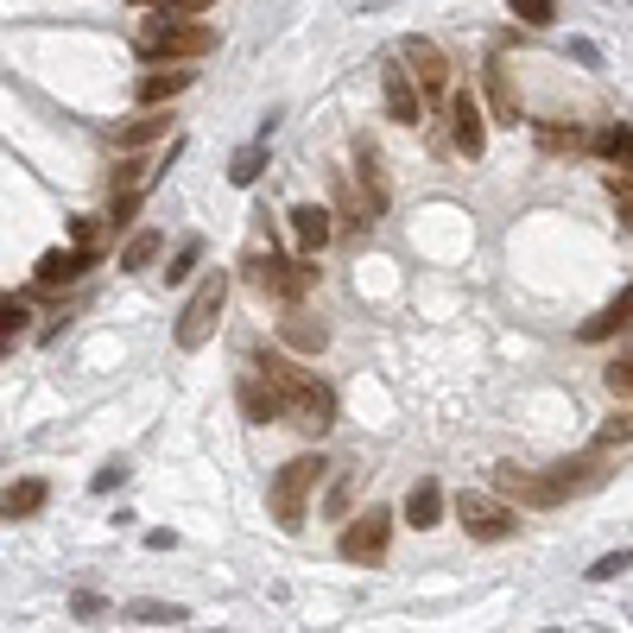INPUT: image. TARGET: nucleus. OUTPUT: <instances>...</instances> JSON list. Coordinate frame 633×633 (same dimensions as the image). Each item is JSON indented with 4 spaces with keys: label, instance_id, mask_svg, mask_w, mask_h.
Segmentation results:
<instances>
[{
    "label": "nucleus",
    "instance_id": "1",
    "mask_svg": "<svg viewBox=\"0 0 633 633\" xmlns=\"http://www.w3.org/2000/svg\"><path fill=\"white\" fill-rule=\"evenodd\" d=\"M247 367L267 380L272 392H279V406H285V419L298 424V431H310V437H324L336 424V392L317 380V374H304V367H292L279 349H254L247 355Z\"/></svg>",
    "mask_w": 633,
    "mask_h": 633
},
{
    "label": "nucleus",
    "instance_id": "2",
    "mask_svg": "<svg viewBox=\"0 0 633 633\" xmlns=\"http://www.w3.org/2000/svg\"><path fill=\"white\" fill-rule=\"evenodd\" d=\"M215 51V26L203 20H190V13H152L146 26H140V58L146 63H197Z\"/></svg>",
    "mask_w": 633,
    "mask_h": 633
},
{
    "label": "nucleus",
    "instance_id": "3",
    "mask_svg": "<svg viewBox=\"0 0 633 633\" xmlns=\"http://www.w3.org/2000/svg\"><path fill=\"white\" fill-rule=\"evenodd\" d=\"M247 285L260 292V298H279V304H298L310 285H317V267H310V254H298V260H285V254H272V247H254L242 260Z\"/></svg>",
    "mask_w": 633,
    "mask_h": 633
},
{
    "label": "nucleus",
    "instance_id": "4",
    "mask_svg": "<svg viewBox=\"0 0 633 633\" xmlns=\"http://www.w3.org/2000/svg\"><path fill=\"white\" fill-rule=\"evenodd\" d=\"M324 469H330L324 456L304 450V456H292V462L272 476V494H267V501H272V519H279L285 532H298V526H304V507H310V494H317V482H324Z\"/></svg>",
    "mask_w": 633,
    "mask_h": 633
},
{
    "label": "nucleus",
    "instance_id": "5",
    "mask_svg": "<svg viewBox=\"0 0 633 633\" xmlns=\"http://www.w3.org/2000/svg\"><path fill=\"white\" fill-rule=\"evenodd\" d=\"M456 526L469 532L476 544H507L513 532H519V513H513V501H501V494H456Z\"/></svg>",
    "mask_w": 633,
    "mask_h": 633
},
{
    "label": "nucleus",
    "instance_id": "6",
    "mask_svg": "<svg viewBox=\"0 0 633 633\" xmlns=\"http://www.w3.org/2000/svg\"><path fill=\"white\" fill-rule=\"evenodd\" d=\"M222 304H228V272H210L197 292H190V304H184V317H178V349H203L215 336V317H222Z\"/></svg>",
    "mask_w": 633,
    "mask_h": 633
},
{
    "label": "nucleus",
    "instance_id": "7",
    "mask_svg": "<svg viewBox=\"0 0 633 633\" xmlns=\"http://www.w3.org/2000/svg\"><path fill=\"white\" fill-rule=\"evenodd\" d=\"M494 494L501 501H519V507H564L571 494L558 482V469L539 476V469H519V462H494Z\"/></svg>",
    "mask_w": 633,
    "mask_h": 633
},
{
    "label": "nucleus",
    "instance_id": "8",
    "mask_svg": "<svg viewBox=\"0 0 633 633\" xmlns=\"http://www.w3.org/2000/svg\"><path fill=\"white\" fill-rule=\"evenodd\" d=\"M387 539H392V513L387 507H367V513H355V519L342 526L336 551H342L349 564H374V558H387Z\"/></svg>",
    "mask_w": 633,
    "mask_h": 633
},
{
    "label": "nucleus",
    "instance_id": "9",
    "mask_svg": "<svg viewBox=\"0 0 633 633\" xmlns=\"http://www.w3.org/2000/svg\"><path fill=\"white\" fill-rule=\"evenodd\" d=\"M450 146L462 159H482L488 152V108L476 90H450Z\"/></svg>",
    "mask_w": 633,
    "mask_h": 633
},
{
    "label": "nucleus",
    "instance_id": "10",
    "mask_svg": "<svg viewBox=\"0 0 633 633\" xmlns=\"http://www.w3.org/2000/svg\"><path fill=\"white\" fill-rule=\"evenodd\" d=\"M399 58H406V70H412V83L424 90V102H444V95H450V58H444L431 38H406Z\"/></svg>",
    "mask_w": 633,
    "mask_h": 633
},
{
    "label": "nucleus",
    "instance_id": "11",
    "mask_svg": "<svg viewBox=\"0 0 633 633\" xmlns=\"http://www.w3.org/2000/svg\"><path fill=\"white\" fill-rule=\"evenodd\" d=\"M380 95H387V115H392L399 127H419V121H424V90L412 83L406 58L380 63Z\"/></svg>",
    "mask_w": 633,
    "mask_h": 633
},
{
    "label": "nucleus",
    "instance_id": "12",
    "mask_svg": "<svg viewBox=\"0 0 633 633\" xmlns=\"http://www.w3.org/2000/svg\"><path fill=\"white\" fill-rule=\"evenodd\" d=\"M482 95H488V115L501 127H519L526 121V108H519V83H513L507 58H488L482 63Z\"/></svg>",
    "mask_w": 633,
    "mask_h": 633
},
{
    "label": "nucleus",
    "instance_id": "13",
    "mask_svg": "<svg viewBox=\"0 0 633 633\" xmlns=\"http://www.w3.org/2000/svg\"><path fill=\"white\" fill-rule=\"evenodd\" d=\"M90 267H95V242H77V247H51V254L32 267V279H38L45 292H58V285H77Z\"/></svg>",
    "mask_w": 633,
    "mask_h": 633
},
{
    "label": "nucleus",
    "instance_id": "14",
    "mask_svg": "<svg viewBox=\"0 0 633 633\" xmlns=\"http://www.w3.org/2000/svg\"><path fill=\"white\" fill-rule=\"evenodd\" d=\"M355 190H362L367 222L387 215V172H380V146L374 140H355Z\"/></svg>",
    "mask_w": 633,
    "mask_h": 633
},
{
    "label": "nucleus",
    "instance_id": "15",
    "mask_svg": "<svg viewBox=\"0 0 633 633\" xmlns=\"http://www.w3.org/2000/svg\"><path fill=\"white\" fill-rule=\"evenodd\" d=\"M190 83H197V70H190V63H172V70H146V77L133 83V102H140V108H165V102H178Z\"/></svg>",
    "mask_w": 633,
    "mask_h": 633
},
{
    "label": "nucleus",
    "instance_id": "16",
    "mask_svg": "<svg viewBox=\"0 0 633 633\" xmlns=\"http://www.w3.org/2000/svg\"><path fill=\"white\" fill-rule=\"evenodd\" d=\"M285 222H292V242H298V254H324L330 247V235H336V222H330V210H317V203H292L285 210Z\"/></svg>",
    "mask_w": 633,
    "mask_h": 633
},
{
    "label": "nucleus",
    "instance_id": "17",
    "mask_svg": "<svg viewBox=\"0 0 633 633\" xmlns=\"http://www.w3.org/2000/svg\"><path fill=\"white\" fill-rule=\"evenodd\" d=\"M235 399H242V412H247V424H272V419H285V406H279V392L247 367L242 374V387H235Z\"/></svg>",
    "mask_w": 633,
    "mask_h": 633
},
{
    "label": "nucleus",
    "instance_id": "18",
    "mask_svg": "<svg viewBox=\"0 0 633 633\" xmlns=\"http://www.w3.org/2000/svg\"><path fill=\"white\" fill-rule=\"evenodd\" d=\"M165 133H172V115L146 108V115H133V121L115 127V152H140V146H152V140H165Z\"/></svg>",
    "mask_w": 633,
    "mask_h": 633
},
{
    "label": "nucleus",
    "instance_id": "19",
    "mask_svg": "<svg viewBox=\"0 0 633 633\" xmlns=\"http://www.w3.org/2000/svg\"><path fill=\"white\" fill-rule=\"evenodd\" d=\"M45 501H51V482H45V476H26V482H13L0 494V519H32Z\"/></svg>",
    "mask_w": 633,
    "mask_h": 633
},
{
    "label": "nucleus",
    "instance_id": "20",
    "mask_svg": "<svg viewBox=\"0 0 633 633\" xmlns=\"http://www.w3.org/2000/svg\"><path fill=\"white\" fill-rule=\"evenodd\" d=\"M437 519H444V488H437L431 476H424V482H412V494H406V526L431 532Z\"/></svg>",
    "mask_w": 633,
    "mask_h": 633
},
{
    "label": "nucleus",
    "instance_id": "21",
    "mask_svg": "<svg viewBox=\"0 0 633 633\" xmlns=\"http://www.w3.org/2000/svg\"><path fill=\"white\" fill-rule=\"evenodd\" d=\"M628 324H633V285H628V292H621L614 304H608V310H596V317L583 324V342H608V336L628 330Z\"/></svg>",
    "mask_w": 633,
    "mask_h": 633
},
{
    "label": "nucleus",
    "instance_id": "22",
    "mask_svg": "<svg viewBox=\"0 0 633 633\" xmlns=\"http://www.w3.org/2000/svg\"><path fill=\"white\" fill-rule=\"evenodd\" d=\"M159 247H165V235H159V228H133V235H127V247H121V267H127V272H146L152 260H159Z\"/></svg>",
    "mask_w": 633,
    "mask_h": 633
},
{
    "label": "nucleus",
    "instance_id": "23",
    "mask_svg": "<svg viewBox=\"0 0 633 633\" xmlns=\"http://www.w3.org/2000/svg\"><path fill=\"white\" fill-rule=\"evenodd\" d=\"M589 146L602 152L608 165H621V172H633V127H602V133H596V140H589Z\"/></svg>",
    "mask_w": 633,
    "mask_h": 633
},
{
    "label": "nucleus",
    "instance_id": "24",
    "mask_svg": "<svg viewBox=\"0 0 633 633\" xmlns=\"http://www.w3.org/2000/svg\"><path fill=\"white\" fill-rule=\"evenodd\" d=\"M279 342H285V349H304V355H317V349L330 342V330L310 324V317H285V324H279Z\"/></svg>",
    "mask_w": 633,
    "mask_h": 633
},
{
    "label": "nucleus",
    "instance_id": "25",
    "mask_svg": "<svg viewBox=\"0 0 633 633\" xmlns=\"http://www.w3.org/2000/svg\"><path fill=\"white\" fill-rule=\"evenodd\" d=\"M260 172H267V133L228 159V184H242V190H247V184H260Z\"/></svg>",
    "mask_w": 633,
    "mask_h": 633
},
{
    "label": "nucleus",
    "instance_id": "26",
    "mask_svg": "<svg viewBox=\"0 0 633 633\" xmlns=\"http://www.w3.org/2000/svg\"><path fill=\"white\" fill-rule=\"evenodd\" d=\"M532 133H539L544 152H576V146H589V133H583L576 121H539Z\"/></svg>",
    "mask_w": 633,
    "mask_h": 633
},
{
    "label": "nucleus",
    "instance_id": "27",
    "mask_svg": "<svg viewBox=\"0 0 633 633\" xmlns=\"http://www.w3.org/2000/svg\"><path fill=\"white\" fill-rule=\"evenodd\" d=\"M127 621H133V628H184L190 614H184L178 602H133L127 608Z\"/></svg>",
    "mask_w": 633,
    "mask_h": 633
},
{
    "label": "nucleus",
    "instance_id": "28",
    "mask_svg": "<svg viewBox=\"0 0 633 633\" xmlns=\"http://www.w3.org/2000/svg\"><path fill=\"white\" fill-rule=\"evenodd\" d=\"M159 165H165V159H159ZM159 165H152V159H121V165L108 172V190H115V197H121V190H140V184L159 172Z\"/></svg>",
    "mask_w": 633,
    "mask_h": 633
},
{
    "label": "nucleus",
    "instance_id": "29",
    "mask_svg": "<svg viewBox=\"0 0 633 633\" xmlns=\"http://www.w3.org/2000/svg\"><path fill=\"white\" fill-rule=\"evenodd\" d=\"M621 444H633V406H621V412H614V419L602 424V431H596V444H589V450H621Z\"/></svg>",
    "mask_w": 633,
    "mask_h": 633
},
{
    "label": "nucleus",
    "instance_id": "30",
    "mask_svg": "<svg viewBox=\"0 0 633 633\" xmlns=\"http://www.w3.org/2000/svg\"><path fill=\"white\" fill-rule=\"evenodd\" d=\"M608 197H614V215H621V228L633 235V172H608Z\"/></svg>",
    "mask_w": 633,
    "mask_h": 633
},
{
    "label": "nucleus",
    "instance_id": "31",
    "mask_svg": "<svg viewBox=\"0 0 633 633\" xmlns=\"http://www.w3.org/2000/svg\"><path fill=\"white\" fill-rule=\"evenodd\" d=\"M133 215H140V190H121V197H115V210L102 215V228H108V235H121V228H133Z\"/></svg>",
    "mask_w": 633,
    "mask_h": 633
},
{
    "label": "nucleus",
    "instance_id": "32",
    "mask_svg": "<svg viewBox=\"0 0 633 633\" xmlns=\"http://www.w3.org/2000/svg\"><path fill=\"white\" fill-rule=\"evenodd\" d=\"M507 7L526 26H551V20H558V0H507Z\"/></svg>",
    "mask_w": 633,
    "mask_h": 633
},
{
    "label": "nucleus",
    "instance_id": "33",
    "mask_svg": "<svg viewBox=\"0 0 633 633\" xmlns=\"http://www.w3.org/2000/svg\"><path fill=\"white\" fill-rule=\"evenodd\" d=\"M621 571H633V551H608V558H596V564H589V583H614Z\"/></svg>",
    "mask_w": 633,
    "mask_h": 633
},
{
    "label": "nucleus",
    "instance_id": "34",
    "mask_svg": "<svg viewBox=\"0 0 633 633\" xmlns=\"http://www.w3.org/2000/svg\"><path fill=\"white\" fill-rule=\"evenodd\" d=\"M602 380H608V392H614V399H633V362H608Z\"/></svg>",
    "mask_w": 633,
    "mask_h": 633
},
{
    "label": "nucleus",
    "instance_id": "35",
    "mask_svg": "<svg viewBox=\"0 0 633 633\" xmlns=\"http://www.w3.org/2000/svg\"><path fill=\"white\" fill-rule=\"evenodd\" d=\"M20 330H26V304H20V298H0V336L13 342Z\"/></svg>",
    "mask_w": 633,
    "mask_h": 633
},
{
    "label": "nucleus",
    "instance_id": "36",
    "mask_svg": "<svg viewBox=\"0 0 633 633\" xmlns=\"http://www.w3.org/2000/svg\"><path fill=\"white\" fill-rule=\"evenodd\" d=\"M190 267H197V242H184V247H178V260H172V267H165V279H172V285H178V279H190Z\"/></svg>",
    "mask_w": 633,
    "mask_h": 633
},
{
    "label": "nucleus",
    "instance_id": "37",
    "mask_svg": "<svg viewBox=\"0 0 633 633\" xmlns=\"http://www.w3.org/2000/svg\"><path fill=\"white\" fill-rule=\"evenodd\" d=\"M127 482V462H108L102 476H95V494H108V488H121Z\"/></svg>",
    "mask_w": 633,
    "mask_h": 633
},
{
    "label": "nucleus",
    "instance_id": "38",
    "mask_svg": "<svg viewBox=\"0 0 633 633\" xmlns=\"http://www.w3.org/2000/svg\"><path fill=\"white\" fill-rule=\"evenodd\" d=\"M140 7H172V13H197V7H210V0H140Z\"/></svg>",
    "mask_w": 633,
    "mask_h": 633
},
{
    "label": "nucleus",
    "instance_id": "39",
    "mask_svg": "<svg viewBox=\"0 0 633 633\" xmlns=\"http://www.w3.org/2000/svg\"><path fill=\"white\" fill-rule=\"evenodd\" d=\"M576 63H589V70H602V51H596L589 38H576Z\"/></svg>",
    "mask_w": 633,
    "mask_h": 633
},
{
    "label": "nucleus",
    "instance_id": "40",
    "mask_svg": "<svg viewBox=\"0 0 633 633\" xmlns=\"http://www.w3.org/2000/svg\"><path fill=\"white\" fill-rule=\"evenodd\" d=\"M349 494H355V482H336V494H330V513H349Z\"/></svg>",
    "mask_w": 633,
    "mask_h": 633
},
{
    "label": "nucleus",
    "instance_id": "41",
    "mask_svg": "<svg viewBox=\"0 0 633 633\" xmlns=\"http://www.w3.org/2000/svg\"><path fill=\"white\" fill-rule=\"evenodd\" d=\"M0 349H7V336H0Z\"/></svg>",
    "mask_w": 633,
    "mask_h": 633
}]
</instances>
